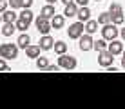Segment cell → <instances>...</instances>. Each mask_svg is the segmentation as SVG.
Wrapping results in <instances>:
<instances>
[{"label": "cell", "mask_w": 125, "mask_h": 109, "mask_svg": "<svg viewBox=\"0 0 125 109\" xmlns=\"http://www.w3.org/2000/svg\"><path fill=\"white\" fill-rule=\"evenodd\" d=\"M18 55V46L16 44H0V56L2 58H16Z\"/></svg>", "instance_id": "obj_1"}, {"label": "cell", "mask_w": 125, "mask_h": 109, "mask_svg": "<svg viewBox=\"0 0 125 109\" xmlns=\"http://www.w3.org/2000/svg\"><path fill=\"white\" fill-rule=\"evenodd\" d=\"M58 65L63 67V69H74L76 67V58L63 53V55H60V58H58Z\"/></svg>", "instance_id": "obj_2"}, {"label": "cell", "mask_w": 125, "mask_h": 109, "mask_svg": "<svg viewBox=\"0 0 125 109\" xmlns=\"http://www.w3.org/2000/svg\"><path fill=\"white\" fill-rule=\"evenodd\" d=\"M113 53H111L109 49H103V51H98V64L103 65V67H109L111 64H113Z\"/></svg>", "instance_id": "obj_3"}, {"label": "cell", "mask_w": 125, "mask_h": 109, "mask_svg": "<svg viewBox=\"0 0 125 109\" xmlns=\"http://www.w3.org/2000/svg\"><path fill=\"white\" fill-rule=\"evenodd\" d=\"M102 35H103V38L105 40H114L116 36H118V29H116V24H105L103 25V29H102Z\"/></svg>", "instance_id": "obj_4"}, {"label": "cell", "mask_w": 125, "mask_h": 109, "mask_svg": "<svg viewBox=\"0 0 125 109\" xmlns=\"http://www.w3.org/2000/svg\"><path fill=\"white\" fill-rule=\"evenodd\" d=\"M34 24H36V29L42 35H47V33L51 31V22H49V18H45V16H42V15L34 20Z\"/></svg>", "instance_id": "obj_5"}, {"label": "cell", "mask_w": 125, "mask_h": 109, "mask_svg": "<svg viewBox=\"0 0 125 109\" xmlns=\"http://www.w3.org/2000/svg\"><path fill=\"white\" fill-rule=\"evenodd\" d=\"M83 22H74L73 25H69V38H80L83 35Z\"/></svg>", "instance_id": "obj_6"}, {"label": "cell", "mask_w": 125, "mask_h": 109, "mask_svg": "<svg viewBox=\"0 0 125 109\" xmlns=\"http://www.w3.org/2000/svg\"><path fill=\"white\" fill-rule=\"evenodd\" d=\"M78 40H80V49L82 51H89V49H93V38H91V35H82V36L78 38Z\"/></svg>", "instance_id": "obj_7"}, {"label": "cell", "mask_w": 125, "mask_h": 109, "mask_svg": "<svg viewBox=\"0 0 125 109\" xmlns=\"http://www.w3.org/2000/svg\"><path fill=\"white\" fill-rule=\"evenodd\" d=\"M107 49H109L113 55H120L123 51V44L114 38V40H111V44H107Z\"/></svg>", "instance_id": "obj_8"}, {"label": "cell", "mask_w": 125, "mask_h": 109, "mask_svg": "<svg viewBox=\"0 0 125 109\" xmlns=\"http://www.w3.org/2000/svg\"><path fill=\"white\" fill-rule=\"evenodd\" d=\"M53 44H54V40L49 36V35H44V36L40 38V42H38V46H40V49H53Z\"/></svg>", "instance_id": "obj_9"}, {"label": "cell", "mask_w": 125, "mask_h": 109, "mask_svg": "<svg viewBox=\"0 0 125 109\" xmlns=\"http://www.w3.org/2000/svg\"><path fill=\"white\" fill-rule=\"evenodd\" d=\"M76 16L80 18V22H87L91 18V9H89L87 6H82L78 11H76Z\"/></svg>", "instance_id": "obj_10"}, {"label": "cell", "mask_w": 125, "mask_h": 109, "mask_svg": "<svg viewBox=\"0 0 125 109\" xmlns=\"http://www.w3.org/2000/svg\"><path fill=\"white\" fill-rule=\"evenodd\" d=\"M51 27H54V29L63 27V16H62V15H56V13H54V15L51 16Z\"/></svg>", "instance_id": "obj_11"}, {"label": "cell", "mask_w": 125, "mask_h": 109, "mask_svg": "<svg viewBox=\"0 0 125 109\" xmlns=\"http://www.w3.org/2000/svg\"><path fill=\"white\" fill-rule=\"evenodd\" d=\"M25 53H27L29 58H36V56H40V46H27Z\"/></svg>", "instance_id": "obj_12"}, {"label": "cell", "mask_w": 125, "mask_h": 109, "mask_svg": "<svg viewBox=\"0 0 125 109\" xmlns=\"http://www.w3.org/2000/svg\"><path fill=\"white\" fill-rule=\"evenodd\" d=\"M29 42H31L29 35H27V33H22V35L18 36V42H16V46H18V47H22V49H25V47L29 46Z\"/></svg>", "instance_id": "obj_13"}, {"label": "cell", "mask_w": 125, "mask_h": 109, "mask_svg": "<svg viewBox=\"0 0 125 109\" xmlns=\"http://www.w3.org/2000/svg\"><path fill=\"white\" fill-rule=\"evenodd\" d=\"M76 11H78L76 2H71V4H65V11H63V15H65V16H76Z\"/></svg>", "instance_id": "obj_14"}, {"label": "cell", "mask_w": 125, "mask_h": 109, "mask_svg": "<svg viewBox=\"0 0 125 109\" xmlns=\"http://www.w3.org/2000/svg\"><path fill=\"white\" fill-rule=\"evenodd\" d=\"M15 29H16V25L13 24V22H6V25L2 27V35L4 36H11V35L15 33Z\"/></svg>", "instance_id": "obj_15"}, {"label": "cell", "mask_w": 125, "mask_h": 109, "mask_svg": "<svg viewBox=\"0 0 125 109\" xmlns=\"http://www.w3.org/2000/svg\"><path fill=\"white\" fill-rule=\"evenodd\" d=\"M85 31H87L89 35L96 33V31H98V20H91V18H89L87 24H85Z\"/></svg>", "instance_id": "obj_16"}, {"label": "cell", "mask_w": 125, "mask_h": 109, "mask_svg": "<svg viewBox=\"0 0 125 109\" xmlns=\"http://www.w3.org/2000/svg\"><path fill=\"white\" fill-rule=\"evenodd\" d=\"M42 16H45V18H51V16L54 15V7H53V4H47V6L42 7V13H40Z\"/></svg>", "instance_id": "obj_17"}, {"label": "cell", "mask_w": 125, "mask_h": 109, "mask_svg": "<svg viewBox=\"0 0 125 109\" xmlns=\"http://www.w3.org/2000/svg\"><path fill=\"white\" fill-rule=\"evenodd\" d=\"M2 20H4V22H15V20H16V13L13 11V9H11V11H7V9L2 11Z\"/></svg>", "instance_id": "obj_18"}, {"label": "cell", "mask_w": 125, "mask_h": 109, "mask_svg": "<svg viewBox=\"0 0 125 109\" xmlns=\"http://www.w3.org/2000/svg\"><path fill=\"white\" fill-rule=\"evenodd\" d=\"M53 47H54V51H56L58 55H63V53L67 51V44H65V42H62V40L54 42V44H53Z\"/></svg>", "instance_id": "obj_19"}, {"label": "cell", "mask_w": 125, "mask_h": 109, "mask_svg": "<svg viewBox=\"0 0 125 109\" xmlns=\"http://www.w3.org/2000/svg\"><path fill=\"white\" fill-rule=\"evenodd\" d=\"M18 18H24L25 22H29V24H31V22H33V13H31V9H29V7H24V11L20 13Z\"/></svg>", "instance_id": "obj_20"}, {"label": "cell", "mask_w": 125, "mask_h": 109, "mask_svg": "<svg viewBox=\"0 0 125 109\" xmlns=\"http://www.w3.org/2000/svg\"><path fill=\"white\" fill-rule=\"evenodd\" d=\"M47 65H49V62H47L45 56H36V67L38 69H47Z\"/></svg>", "instance_id": "obj_21"}, {"label": "cell", "mask_w": 125, "mask_h": 109, "mask_svg": "<svg viewBox=\"0 0 125 109\" xmlns=\"http://www.w3.org/2000/svg\"><path fill=\"white\" fill-rule=\"evenodd\" d=\"M111 22L116 25L123 24V13H114V15H111Z\"/></svg>", "instance_id": "obj_22"}, {"label": "cell", "mask_w": 125, "mask_h": 109, "mask_svg": "<svg viewBox=\"0 0 125 109\" xmlns=\"http://www.w3.org/2000/svg\"><path fill=\"white\" fill-rule=\"evenodd\" d=\"M93 47L96 51H103V49H107V42H105V38L103 40H96V42H93Z\"/></svg>", "instance_id": "obj_23"}, {"label": "cell", "mask_w": 125, "mask_h": 109, "mask_svg": "<svg viewBox=\"0 0 125 109\" xmlns=\"http://www.w3.org/2000/svg\"><path fill=\"white\" fill-rule=\"evenodd\" d=\"M109 22H111V13H102V15L98 16V24L105 25V24H109Z\"/></svg>", "instance_id": "obj_24"}, {"label": "cell", "mask_w": 125, "mask_h": 109, "mask_svg": "<svg viewBox=\"0 0 125 109\" xmlns=\"http://www.w3.org/2000/svg\"><path fill=\"white\" fill-rule=\"evenodd\" d=\"M27 27H29V22H25L24 18H18V20H16V29H20V31H25Z\"/></svg>", "instance_id": "obj_25"}, {"label": "cell", "mask_w": 125, "mask_h": 109, "mask_svg": "<svg viewBox=\"0 0 125 109\" xmlns=\"http://www.w3.org/2000/svg\"><path fill=\"white\" fill-rule=\"evenodd\" d=\"M109 13H111V15H114V13H122V6H120V4H111Z\"/></svg>", "instance_id": "obj_26"}, {"label": "cell", "mask_w": 125, "mask_h": 109, "mask_svg": "<svg viewBox=\"0 0 125 109\" xmlns=\"http://www.w3.org/2000/svg\"><path fill=\"white\" fill-rule=\"evenodd\" d=\"M7 2L11 4V9H18V7H22V4H20V0H7Z\"/></svg>", "instance_id": "obj_27"}, {"label": "cell", "mask_w": 125, "mask_h": 109, "mask_svg": "<svg viewBox=\"0 0 125 109\" xmlns=\"http://www.w3.org/2000/svg\"><path fill=\"white\" fill-rule=\"evenodd\" d=\"M0 71H7V64H6V58L0 56Z\"/></svg>", "instance_id": "obj_28"}, {"label": "cell", "mask_w": 125, "mask_h": 109, "mask_svg": "<svg viewBox=\"0 0 125 109\" xmlns=\"http://www.w3.org/2000/svg\"><path fill=\"white\" fill-rule=\"evenodd\" d=\"M20 4H22V7H31L33 0H20Z\"/></svg>", "instance_id": "obj_29"}, {"label": "cell", "mask_w": 125, "mask_h": 109, "mask_svg": "<svg viewBox=\"0 0 125 109\" xmlns=\"http://www.w3.org/2000/svg\"><path fill=\"white\" fill-rule=\"evenodd\" d=\"M7 9V0H0V13Z\"/></svg>", "instance_id": "obj_30"}, {"label": "cell", "mask_w": 125, "mask_h": 109, "mask_svg": "<svg viewBox=\"0 0 125 109\" xmlns=\"http://www.w3.org/2000/svg\"><path fill=\"white\" fill-rule=\"evenodd\" d=\"M76 4H78V6H87L89 4V0H74Z\"/></svg>", "instance_id": "obj_31"}, {"label": "cell", "mask_w": 125, "mask_h": 109, "mask_svg": "<svg viewBox=\"0 0 125 109\" xmlns=\"http://www.w3.org/2000/svg\"><path fill=\"white\" fill-rule=\"evenodd\" d=\"M60 65H47V71H58Z\"/></svg>", "instance_id": "obj_32"}, {"label": "cell", "mask_w": 125, "mask_h": 109, "mask_svg": "<svg viewBox=\"0 0 125 109\" xmlns=\"http://www.w3.org/2000/svg\"><path fill=\"white\" fill-rule=\"evenodd\" d=\"M63 4H71V2H74V0H62Z\"/></svg>", "instance_id": "obj_33"}, {"label": "cell", "mask_w": 125, "mask_h": 109, "mask_svg": "<svg viewBox=\"0 0 125 109\" xmlns=\"http://www.w3.org/2000/svg\"><path fill=\"white\" fill-rule=\"evenodd\" d=\"M122 36H123V40H125V29H122Z\"/></svg>", "instance_id": "obj_34"}, {"label": "cell", "mask_w": 125, "mask_h": 109, "mask_svg": "<svg viewBox=\"0 0 125 109\" xmlns=\"http://www.w3.org/2000/svg\"><path fill=\"white\" fill-rule=\"evenodd\" d=\"M122 53H123V60H122V64H125V51H122Z\"/></svg>", "instance_id": "obj_35"}, {"label": "cell", "mask_w": 125, "mask_h": 109, "mask_svg": "<svg viewBox=\"0 0 125 109\" xmlns=\"http://www.w3.org/2000/svg\"><path fill=\"white\" fill-rule=\"evenodd\" d=\"M54 2H56V0H47V4H54Z\"/></svg>", "instance_id": "obj_36"}, {"label": "cell", "mask_w": 125, "mask_h": 109, "mask_svg": "<svg viewBox=\"0 0 125 109\" xmlns=\"http://www.w3.org/2000/svg\"><path fill=\"white\" fill-rule=\"evenodd\" d=\"M0 20H2V15H0Z\"/></svg>", "instance_id": "obj_37"}, {"label": "cell", "mask_w": 125, "mask_h": 109, "mask_svg": "<svg viewBox=\"0 0 125 109\" xmlns=\"http://www.w3.org/2000/svg\"><path fill=\"white\" fill-rule=\"evenodd\" d=\"M122 65H123V67H125V64H122Z\"/></svg>", "instance_id": "obj_38"}, {"label": "cell", "mask_w": 125, "mask_h": 109, "mask_svg": "<svg viewBox=\"0 0 125 109\" xmlns=\"http://www.w3.org/2000/svg\"><path fill=\"white\" fill-rule=\"evenodd\" d=\"M96 2H98V0H96Z\"/></svg>", "instance_id": "obj_39"}]
</instances>
